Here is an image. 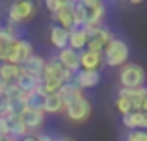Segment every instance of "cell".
Masks as SVG:
<instances>
[{
	"mask_svg": "<svg viewBox=\"0 0 147 141\" xmlns=\"http://www.w3.org/2000/svg\"><path fill=\"white\" fill-rule=\"evenodd\" d=\"M129 45L119 37H112V41L102 50V63L112 69H117V67H123L125 63H129Z\"/></svg>",
	"mask_w": 147,
	"mask_h": 141,
	"instance_id": "cell-1",
	"label": "cell"
},
{
	"mask_svg": "<svg viewBox=\"0 0 147 141\" xmlns=\"http://www.w3.org/2000/svg\"><path fill=\"white\" fill-rule=\"evenodd\" d=\"M119 84L121 89H138L145 84V71L140 63H125L119 67Z\"/></svg>",
	"mask_w": 147,
	"mask_h": 141,
	"instance_id": "cell-2",
	"label": "cell"
},
{
	"mask_svg": "<svg viewBox=\"0 0 147 141\" xmlns=\"http://www.w3.org/2000/svg\"><path fill=\"white\" fill-rule=\"evenodd\" d=\"M112 32L106 26H91L86 28V50L91 52H102L104 47L112 41Z\"/></svg>",
	"mask_w": 147,
	"mask_h": 141,
	"instance_id": "cell-3",
	"label": "cell"
},
{
	"mask_svg": "<svg viewBox=\"0 0 147 141\" xmlns=\"http://www.w3.org/2000/svg\"><path fill=\"white\" fill-rule=\"evenodd\" d=\"M34 15H36V4L30 0H19V2H13L7 9V22L21 26L26 21H30Z\"/></svg>",
	"mask_w": 147,
	"mask_h": 141,
	"instance_id": "cell-4",
	"label": "cell"
},
{
	"mask_svg": "<svg viewBox=\"0 0 147 141\" xmlns=\"http://www.w3.org/2000/svg\"><path fill=\"white\" fill-rule=\"evenodd\" d=\"M34 54V47L28 39H17L15 43H11V47L6 50L4 61L11 63V65H19L21 67L30 56Z\"/></svg>",
	"mask_w": 147,
	"mask_h": 141,
	"instance_id": "cell-5",
	"label": "cell"
},
{
	"mask_svg": "<svg viewBox=\"0 0 147 141\" xmlns=\"http://www.w3.org/2000/svg\"><path fill=\"white\" fill-rule=\"evenodd\" d=\"M63 112H65V117H67L71 123H84V121H88L90 115H91V104L86 97H82V98H78V100L67 104L63 108Z\"/></svg>",
	"mask_w": 147,
	"mask_h": 141,
	"instance_id": "cell-6",
	"label": "cell"
},
{
	"mask_svg": "<svg viewBox=\"0 0 147 141\" xmlns=\"http://www.w3.org/2000/svg\"><path fill=\"white\" fill-rule=\"evenodd\" d=\"M41 78H47V80H52V82H58V84H67L69 80L73 78V74H69L63 67L60 65L56 58H50V59H45V69H43V76Z\"/></svg>",
	"mask_w": 147,
	"mask_h": 141,
	"instance_id": "cell-7",
	"label": "cell"
},
{
	"mask_svg": "<svg viewBox=\"0 0 147 141\" xmlns=\"http://www.w3.org/2000/svg\"><path fill=\"white\" fill-rule=\"evenodd\" d=\"M84 7H86V26L84 28H91V26H100L102 19L106 15V7L102 2L97 0H84Z\"/></svg>",
	"mask_w": 147,
	"mask_h": 141,
	"instance_id": "cell-8",
	"label": "cell"
},
{
	"mask_svg": "<svg viewBox=\"0 0 147 141\" xmlns=\"http://www.w3.org/2000/svg\"><path fill=\"white\" fill-rule=\"evenodd\" d=\"M117 95L129 98L134 112H145L147 110V89H145V86L138 87V89H119Z\"/></svg>",
	"mask_w": 147,
	"mask_h": 141,
	"instance_id": "cell-9",
	"label": "cell"
},
{
	"mask_svg": "<svg viewBox=\"0 0 147 141\" xmlns=\"http://www.w3.org/2000/svg\"><path fill=\"white\" fill-rule=\"evenodd\" d=\"M56 59L60 61V65L63 67L69 74H76L80 71V63H78V52H75L73 48L65 47L61 50H58Z\"/></svg>",
	"mask_w": 147,
	"mask_h": 141,
	"instance_id": "cell-10",
	"label": "cell"
},
{
	"mask_svg": "<svg viewBox=\"0 0 147 141\" xmlns=\"http://www.w3.org/2000/svg\"><path fill=\"white\" fill-rule=\"evenodd\" d=\"M73 84L78 89H91V87L99 86L100 82V72L99 71H78L76 74H73Z\"/></svg>",
	"mask_w": 147,
	"mask_h": 141,
	"instance_id": "cell-11",
	"label": "cell"
},
{
	"mask_svg": "<svg viewBox=\"0 0 147 141\" xmlns=\"http://www.w3.org/2000/svg\"><path fill=\"white\" fill-rule=\"evenodd\" d=\"M78 63L80 71H99V67L102 65V52H91L84 48L82 52H78Z\"/></svg>",
	"mask_w": 147,
	"mask_h": 141,
	"instance_id": "cell-12",
	"label": "cell"
},
{
	"mask_svg": "<svg viewBox=\"0 0 147 141\" xmlns=\"http://www.w3.org/2000/svg\"><path fill=\"white\" fill-rule=\"evenodd\" d=\"M21 69H22V72H26V74L41 80V76H43V69H45V58L39 56V54H32L21 65Z\"/></svg>",
	"mask_w": 147,
	"mask_h": 141,
	"instance_id": "cell-13",
	"label": "cell"
},
{
	"mask_svg": "<svg viewBox=\"0 0 147 141\" xmlns=\"http://www.w3.org/2000/svg\"><path fill=\"white\" fill-rule=\"evenodd\" d=\"M73 6H75V2H71V0H63V7L56 13V24L61 26L63 30H73V28H75Z\"/></svg>",
	"mask_w": 147,
	"mask_h": 141,
	"instance_id": "cell-14",
	"label": "cell"
},
{
	"mask_svg": "<svg viewBox=\"0 0 147 141\" xmlns=\"http://www.w3.org/2000/svg\"><path fill=\"white\" fill-rule=\"evenodd\" d=\"M56 95L61 98V102H63V108H65L67 104H71V102L82 98V97H84V91L78 89V87L73 84V80H69L67 84H63V86L60 87V91H58Z\"/></svg>",
	"mask_w": 147,
	"mask_h": 141,
	"instance_id": "cell-15",
	"label": "cell"
},
{
	"mask_svg": "<svg viewBox=\"0 0 147 141\" xmlns=\"http://www.w3.org/2000/svg\"><path fill=\"white\" fill-rule=\"evenodd\" d=\"M49 39H50V45L58 50L67 47V41H69V30H63L61 26L58 24H50L49 28Z\"/></svg>",
	"mask_w": 147,
	"mask_h": 141,
	"instance_id": "cell-16",
	"label": "cell"
},
{
	"mask_svg": "<svg viewBox=\"0 0 147 141\" xmlns=\"http://www.w3.org/2000/svg\"><path fill=\"white\" fill-rule=\"evenodd\" d=\"M67 47L73 48L75 52H82L86 48V28L84 26H75L73 30H69Z\"/></svg>",
	"mask_w": 147,
	"mask_h": 141,
	"instance_id": "cell-17",
	"label": "cell"
},
{
	"mask_svg": "<svg viewBox=\"0 0 147 141\" xmlns=\"http://www.w3.org/2000/svg\"><path fill=\"white\" fill-rule=\"evenodd\" d=\"M28 132H37L45 123V113L43 112H34V110H26L24 115L21 117Z\"/></svg>",
	"mask_w": 147,
	"mask_h": 141,
	"instance_id": "cell-18",
	"label": "cell"
},
{
	"mask_svg": "<svg viewBox=\"0 0 147 141\" xmlns=\"http://www.w3.org/2000/svg\"><path fill=\"white\" fill-rule=\"evenodd\" d=\"M123 124L130 130H142L147 126V115L145 112H132L129 115H123Z\"/></svg>",
	"mask_w": 147,
	"mask_h": 141,
	"instance_id": "cell-19",
	"label": "cell"
},
{
	"mask_svg": "<svg viewBox=\"0 0 147 141\" xmlns=\"http://www.w3.org/2000/svg\"><path fill=\"white\" fill-rule=\"evenodd\" d=\"M13 84L22 91V93H34V91L37 89V86H39V78H34V76L26 74V72H21Z\"/></svg>",
	"mask_w": 147,
	"mask_h": 141,
	"instance_id": "cell-20",
	"label": "cell"
},
{
	"mask_svg": "<svg viewBox=\"0 0 147 141\" xmlns=\"http://www.w3.org/2000/svg\"><path fill=\"white\" fill-rule=\"evenodd\" d=\"M7 119V124H9V136L13 139H21L24 136H28V130H26L24 123H22L21 117H11V115H4Z\"/></svg>",
	"mask_w": 147,
	"mask_h": 141,
	"instance_id": "cell-21",
	"label": "cell"
},
{
	"mask_svg": "<svg viewBox=\"0 0 147 141\" xmlns=\"http://www.w3.org/2000/svg\"><path fill=\"white\" fill-rule=\"evenodd\" d=\"M21 72L22 69L19 65H11V63H6V61L0 63V80L6 84H13Z\"/></svg>",
	"mask_w": 147,
	"mask_h": 141,
	"instance_id": "cell-22",
	"label": "cell"
},
{
	"mask_svg": "<svg viewBox=\"0 0 147 141\" xmlns=\"http://www.w3.org/2000/svg\"><path fill=\"white\" fill-rule=\"evenodd\" d=\"M61 112H63V102H61V98L58 97V95H49V97H45L43 113H52V115H56V113H61Z\"/></svg>",
	"mask_w": 147,
	"mask_h": 141,
	"instance_id": "cell-23",
	"label": "cell"
},
{
	"mask_svg": "<svg viewBox=\"0 0 147 141\" xmlns=\"http://www.w3.org/2000/svg\"><path fill=\"white\" fill-rule=\"evenodd\" d=\"M26 110H28V106H26L24 98H13V100H7L6 115H11V117H22Z\"/></svg>",
	"mask_w": 147,
	"mask_h": 141,
	"instance_id": "cell-24",
	"label": "cell"
},
{
	"mask_svg": "<svg viewBox=\"0 0 147 141\" xmlns=\"http://www.w3.org/2000/svg\"><path fill=\"white\" fill-rule=\"evenodd\" d=\"M73 19H75V26H86V7H84L82 2H75Z\"/></svg>",
	"mask_w": 147,
	"mask_h": 141,
	"instance_id": "cell-25",
	"label": "cell"
},
{
	"mask_svg": "<svg viewBox=\"0 0 147 141\" xmlns=\"http://www.w3.org/2000/svg\"><path fill=\"white\" fill-rule=\"evenodd\" d=\"M115 110H117L121 115H129V113L134 112V108H132V104H130L129 98L119 97V95H117V98H115Z\"/></svg>",
	"mask_w": 147,
	"mask_h": 141,
	"instance_id": "cell-26",
	"label": "cell"
},
{
	"mask_svg": "<svg viewBox=\"0 0 147 141\" xmlns=\"http://www.w3.org/2000/svg\"><path fill=\"white\" fill-rule=\"evenodd\" d=\"M11 43H15V39L4 30V26H0V52L6 56V50L11 47Z\"/></svg>",
	"mask_w": 147,
	"mask_h": 141,
	"instance_id": "cell-27",
	"label": "cell"
},
{
	"mask_svg": "<svg viewBox=\"0 0 147 141\" xmlns=\"http://www.w3.org/2000/svg\"><path fill=\"white\" fill-rule=\"evenodd\" d=\"M125 141H147V134L144 130H130L127 134Z\"/></svg>",
	"mask_w": 147,
	"mask_h": 141,
	"instance_id": "cell-28",
	"label": "cell"
},
{
	"mask_svg": "<svg viewBox=\"0 0 147 141\" xmlns=\"http://www.w3.org/2000/svg\"><path fill=\"white\" fill-rule=\"evenodd\" d=\"M45 6H47V9L50 13H58V11L63 7V0H47Z\"/></svg>",
	"mask_w": 147,
	"mask_h": 141,
	"instance_id": "cell-29",
	"label": "cell"
},
{
	"mask_svg": "<svg viewBox=\"0 0 147 141\" xmlns=\"http://www.w3.org/2000/svg\"><path fill=\"white\" fill-rule=\"evenodd\" d=\"M9 136V124L4 115H0V138H7Z\"/></svg>",
	"mask_w": 147,
	"mask_h": 141,
	"instance_id": "cell-30",
	"label": "cell"
},
{
	"mask_svg": "<svg viewBox=\"0 0 147 141\" xmlns=\"http://www.w3.org/2000/svg\"><path fill=\"white\" fill-rule=\"evenodd\" d=\"M6 110H7V98L0 95V115H6Z\"/></svg>",
	"mask_w": 147,
	"mask_h": 141,
	"instance_id": "cell-31",
	"label": "cell"
},
{
	"mask_svg": "<svg viewBox=\"0 0 147 141\" xmlns=\"http://www.w3.org/2000/svg\"><path fill=\"white\" fill-rule=\"evenodd\" d=\"M36 139H37V141H56L52 136H49V134H37Z\"/></svg>",
	"mask_w": 147,
	"mask_h": 141,
	"instance_id": "cell-32",
	"label": "cell"
},
{
	"mask_svg": "<svg viewBox=\"0 0 147 141\" xmlns=\"http://www.w3.org/2000/svg\"><path fill=\"white\" fill-rule=\"evenodd\" d=\"M19 141H37V139H36V136H30L28 134V136H24V138H21Z\"/></svg>",
	"mask_w": 147,
	"mask_h": 141,
	"instance_id": "cell-33",
	"label": "cell"
},
{
	"mask_svg": "<svg viewBox=\"0 0 147 141\" xmlns=\"http://www.w3.org/2000/svg\"><path fill=\"white\" fill-rule=\"evenodd\" d=\"M0 141H17V139H13L11 136H7V138H0Z\"/></svg>",
	"mask_w": 147,
	"mask_h": 141,
	"instance_id": "cell-34",
	"label": "cell"
},
{
	"mask_svg": "<svg viewBox=\"0 0 147 141\" xmlns=\"http://www.w3.org/2000/svg\"><path fill=\"white\" fill-rule=\"evenodd\" d=\"M58 141H75V139H71V138H61V139H58Z\"/></svg>",
	"mask_w": 147,
	"mask_h": 141,
	"instance_id": "cell-35",
	"label": "cell"
},
{
	"mask_svg": "<svg viewBox=\"0 0 147 141\" xmlns=\"http://www.w3.org/2000/svg\"><path fill=\"white\" fill-rule=\"evenodd\" d=\"M4 61V54H2V52H0V63H2Z\"/></svg>",
	"mask_w": 147,
	"mask_h": 141,
	"instance_id": "cell-36",
	"label": "cell"
}]
</instances>
